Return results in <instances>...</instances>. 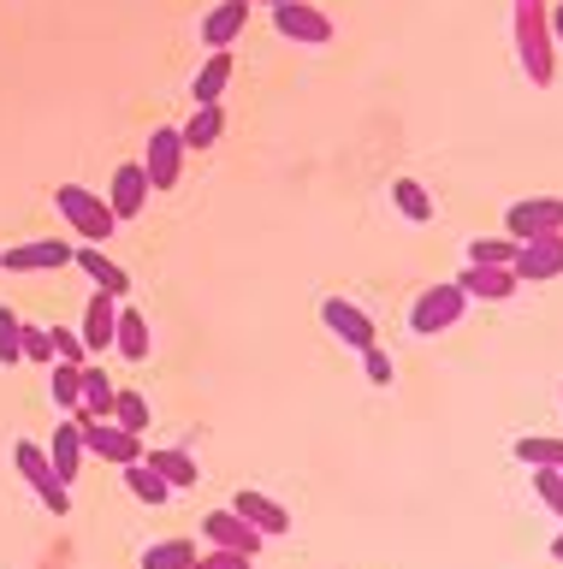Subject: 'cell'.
Returning <instances> with one entry per match:
<instances>
[{"instance_id":"cell-39","label":"cell","mask_w":563,"mask_h":569,"mask_svg":"<svg viewBox=\"0 0 563 569\" xmlns=\"http://www.w3.org/2000/svg\"><path fill=\"white\" fill-rule=\"evenodd\" d=\"M552 558L563 563V528H557V540H552Z\"/></svg>"},{"instance_id":"cell-34","label":"cell","mask_w":563,"mask_h":569,"mask_svg":"<svg viewBox=\"0 0 563 569\" xmlns=\"http://www.w3.org/2000/svg\"><path fill=\"white\" fill-rule=\"evenodd\" d=\"M362 373H368V386H392V380H398V362H392L380 345H368V350H362Z\"/></svg>"},{"instance_id":"cell-6","label":"cell","mask_w":563,"mask_h":569,"mask_svg":"<svg viewBox=\"0 0 563 569\" xmlns=\"http://www.w3.org/2000/svg\"><path fill=\"white\" fill-rule=\"evenodd\" d=\"M268 12H273V30L285 36L291 48H326L332 42V18L321 7H309V0H279Z\"/></svg>"},{"instance_id":"cell-19","label":"cell","mask_w":563,"mask_h":569,"mask_svg":"<svg viewBox=\"0 0 563 569\" xmlns=\"http://www.w3.org/2000/svg\"><path fill=\"white\" fill-rule=\"evenodd\" d=\"M243 24H250V0H220L214 12L202 18V48H232Z\"/></svg>"},{"instance_id":"cell-22","label":"cell","mask_w":563,"mask_h":569,"mask_svg":"<svg viewBox=\"0 0 563 569\" xmlns=\"http://www.w3.org/2000/svg\"><path fill=\"white\" fill-rule=\"evenodd\" d=\"M143 462H149V469H154V475L167 480L172 492H190V487H197V480H202L197 457H190V451H179V445H167V451H149Z\"/></svg>"},{"instance_id":"cell-10","label":"cell","mask_w":563,"mask_h":569,"mask_svg":"<svg viewBox=\"0 0 563 569\" xmlns=\"http://www.w3.org/2000/svg\"><path fill=\"white\" fill-rule=\"evenodd\" d=\"M516 284H545L563 273V231H545V238H527L516 243V261H510Z\"/></svg>"},{"instance_id":"cell-30","label":"cell","mask_w":563,"mask_h":569,"mask_svg":"<svg viewBox=\"0 0 563 569\" xmlns=\"http://www.w3.org/2000/svg\"><path fill=\"white\" fill-rule=\"evenodd\" d=\"M190 563H197V546L190 540H154L143 551V569H190Z\"/></svg>"},{"instance_id":"cell-20","label":"cell","mask_w":563,"mask_h":569,"mask_svg":"<svg viewBox=\"0 0 563 569\" xmlns=\"http://www.w3.org/2000/svg\"><path fill=\"white\" fill-rule=\"evenodd\" d=\"M113 350L125 356V362H149V350H154V332H149V315H137L119 302V327H113Z\"/></svg>"},{"instance_id":"cell-23","label":"cell","mask_w":563,"mask_h":569,"mask_svg":"<svg viewBox=\"0 0 563 569\" xmlns=\"http://www.w3.org/2000/svg\"><path fill=\"white\" fill-rule=\"evenodd\" d=\"M113 380L101 373V356L83 362V386H78V416H113Z\"/></svg>"},{"instance_id":"cell-5","label":"cell","mask_w":563,"mask_h":569,"mask_svg":"<svg viewBox=\"0 0 563 569\" xmlns=\"http://www.w3.org/2000/svg\"><path fill=\"white\" fill-rule=\"evenodd\" d=\"M83 427V457H101V462H113V469H125V462L143 457V439L125 433L113 416H78Z\"/></svg>"},{"instance_id":"cell-9","label":"cell","mask_w":563,"mask_h":569,"mask_svg":"<svg viewBox=\"0 0 563 569\" xmlns=\"http://www.w3.org/2000/svg\"><path fill=\"white\" fill-rule=\"evenodd\" d=\"M545 231H563V196H522V202L504 208V238H545Z\"/></svg>"},{"instance_id":"cell-21","label":"cell","mask_w":563,"mask_h":569,"mask_svg":"<svg viewBox=\"0 0 563 569\" xmlns=\"http://www.w3.org/2000/svg\"><path fill=\"white\" fill-rule=\"evenodd\" d=\"M48 462H54V475L72 487L78 480V462H83V427H78V416H66L60 427H54V445H48Z\"/></svg>"},{"instance_id":"cell-14","label":"cell","mask_w":563,"mask_h":569,"mask_svg":"<svg viewBox=\"0 0 563 569\" xmlns=\"http://www.w3.org/2000/svg\"><path fill=\"white\" fill-rule=\"evenodd\" d=\"M232 510L261 533V540H285V533H291V510L279 505V498H268V492H238Z\"/></svg>"},{"instance_id":"cell-25","label":"cell","mask_w":563,"mask_h":569,"mask_svg":"<svg viewBox=\"0 0 563 569\" xmlns=\"http://www.w3.org/2000/svg\"><path fill=\"white\" fill-rule=\"evenodd\" d=\"M392 208L410 226H433V190L421 178H392Z\"/></svg>"},{"instance_id":"cell-18","label":"cell","mask_w":563,"mask_h":569,"mask_svg":"<svg viewBox=\"0 0 563 569\" xmlns=\"http://www.w3.org/2000/svg\"><path fill=\"white\" fill-rule=\"evenodd\" d=\"M225 83H232V48H208V60L190 78V107H214L225 96Z\"/></svg>"},{"instance_id":"cell-32","label":"cell","mask_w":563,"mask_h":569,"mask_svg":"<svg viewBox=\"0 0 563 569\" xmlns=\"http://www.w3.org/2000/svg\"><path fill=\"white\" fill-rule=\"evenodd\" d=\"M469 261L474 267H510V261H516V238H474Z\"/></svg>"},{"instance_id":"cell-40","label":"cell","mask_w":563,"mask_h":569,"mask_svg":"<svg viewBox=\"0 0 563 569\" xmlns=\"http://www.w3.org/2000/svg\"><path fill=\"white\" fill-rule=\"evenodd\" d=\"M250 7H279V0H250Z\"/></svg>"},{"instance_id":"cell-15","label":"cell","mask_w":563,"mask_h":569,"mask_svg":"<svg viewBox=\"0 0 563 569\" xmlns=\"http://www.w3.org/2000/svg\"><path fill=\"white\" fill-rule=\"evenodd\" d=\"M108 208H113V220H137V213L149 208V172H143V160H125V167L113 172Z\"/></svg>"},{"instance_id":"cell-17","label":"cell","mask_w":563,"mask_h":569,"mask_svg":"<svg viewBox=\"0 0 563 569\" xmlns=\"http://www.w3.org/2000/svg\"><path fill=\"white\" fill-rule=\"evenodd\" d=\"M113 327H119V297H108V291H95V297H90V309H83V327H78V338H83V350H90V356H101V350H113Z\"/></svg>"},{"instance_id":"cell-4","label":"cell","mask_w":563,"mask_h":569,"mask_svg":"<svg viewBox=\"0 0 563 569\" xmlns=\"http://www.w3.org/2000/svg\"><path fill=\"white\" fill-rule=\"evenodd\" d=\"M12 462H19V475L30 480V492H37V498H42V505L54 510V516H66V510H72V487H66V480L54 475V462H48V451H42V445L19 439V445H12Z\"/></svg>"},{"instance_id":"cell-33","label":"cell","mask_w":563,"mask_h":569,"mask_svg":"<svg viewBox=\"0 0 563 569\" xmlns=\"http://www.w3.org/2000/svg\"><path fill=\"white\" fill-rule=\"evenodd\" d=\"M534 475V498L563 522V469H527Z\"/></svg>"},{"instance_id":"cell-29","label":"cell","mask_w":563,"mask_h":569,"mask_svg":"<svg viewBox=\"0 0 563 569\" xmlns=\"http://www.w3.org/2000/svg\"><path fill=\"white\" fill-rule=\"evenodd\" d=\"M113 421L125 427V433L143 439L149 433V398H143V391H113Z\"/></svg>"},{"instance_id":"cell-31","label":"cell","mask_w":563,"mask_h":569,"mask_svg":"<svg viewBox=\"0 0 563 569\" xmlns=\"http://www.w3.org/2000/svg\"><path fill=\"white\" fill-rule=\"evenodd\" d=\"M0 362H7V368L24 362V320L12 315L7 302H0Z\"/></svg>"},{"instance_id":"cell-12","label":"cell","mask_w":563,"mask_h":569,"mask_svg":"<svg viewBox=\"0 0 563 569\" xmlns=\"http://www.w3.org/2000/svg\"><path fill=\"white\" fill-rule=\"evenodd\" d=\"M72 267H78V273L95 284V291H108V297H119V302L131 297V273H125V267H119V261H113L101 243H83V249H72Z\"/></svg>"},{"instance_id":"cell-28","label":"cell","mask_w":563,"mask_h":569,"mask_svg":"<svg viewBox=\"0 0 563 569\" xmlns=\"http://www.w3.org/2000/svg\"><path fill=\"white\" fill-rule=\"evenodd\" d=\"M119 475H125V487H131L137 498H143V505H167V498H172V487H167V480L149 469L143 457H137V462H125V469H119Z\"/></svg>"},{"instance_id":"cell-36","label":"cell","mask_w":563,"mask_h":569,"mask_svg":"<svg viewBox=\"0 0 563 569\" xmlns=\"http://www.w3.org/2000/svg\"><path fill=\"white\" fill-rule=\"evenodd\" d=\"M190 569H255V558H243V551L214 546V551H197V563H190Z\"/></svg>"},{"instance_id":"cell-38","label":"cell","mask_w":563,"mask_h":569,"mask_svg":"<svg viewBox=\"0 0 563 569\" xmlns=\"http://www.w3.org/2000/svg\"><path fill=\"white\" fill-rule=\"evenodd\" d=\"M552 48L563 53V0H552Z\"/></svg>"},{"instance_id":"cell-24","label":"cell","mask_w":563,"mask_h":569,"mask_svg":"<svg viewBox=\"0 0 563 569\" xmlns=\"http://www.w3.org/2000/svg\"><path fill=\"white\" fill-rule=\"evenodd\" d=\"M179 137H184V149H214V142L225 137V107H190V119L179 124Z\"/></svg>"},{"instance_id":"cell-8","label":"cell","mask_w":563,"mask_h":569,"mask_svg":"<svg viewBox=\"0 0 563 569\" xmlns=\"http://www.w3.org/2000/svg\"><path fill=\"white\" fill-rule=\"evenodd\" d=\"M321 327L339 338L344 350H368V345H380V327H374V315L362 309V302H350V297H326L321 302Z\"/></svg>"},{"instance_id":"cell-16","label":"cell","mask_w":563,"mask_h":569,"mask_svg":"<svg viewBox=\"0 0 563 569\" xmlns=\"http://www.w3.org/2000/svg\"><path fill=\"white\" fill-rule=\"evenodd\" d=\"M456 284H463V297L469 302H510L516 297V273H510V267H463V273H456Z\"/></svg>"},{"instance_id":"cell-26","label":"cell","mask_w":563,"mask_h":569,"mask_svg":"<svg viewBox=\"0 0 563 569\" xmlns=\"http://www.w3.org/2000/svg\"><path fill=\"white\" fill-rule=\"evenodd\" d=\"M510 451L522 469H563V433H522Z\"/></svg>"},{"instance_id":"cell-2","label":"cell","mask_w":563,"mask_h":569,"mask_svg":"<svg viewBox=\"0 0 563 569\" xmlns=\"http://www.w3.org/2000/svg\"><path fill=\"white\" fill-rule=\"evenodd\" d=\"M54 208H60V220L78 231L83 243H108L119 220H113V208H108V196L90 190V184H60L54 190Z\"/></svg>"},{"instance_id":"cell-7","label":"cell","mask_w":563,"mask_h":569,"mask_svg":"<svg viewBox=\"0 0 563 569\" xmlns=\"http://www.w3.org/2000/svg\"><path fill=\"white\" fill-rule=\"evenodd\" d=\"M184 137L179 124H154L149 131V149H143V172H149V190H172L184 178Z\"/></svg>"},{"instance_id":"cell-1","label":"cell","mask_w":563,"mask_h":569,"mask_svg":"<svg viewBox=\"0 0 563 569\" xmlns=\"http://www.w3.org/2000/svg\"><path fill=\"white\" fill-rule=\"evenodd\" d=\"M510 30H516V60L534 89H552L557 78V48H552V0H516L510 7Z\"/></svg>"},{"instance_id":"cell-13","label":"cell","mask_w":563,"mask_h":569,"mask_svg":"<svg viewBox=\"0 0 563 569\" xmlns=\"http://www.w3.org/2000/svg\"><path fill=\"white\" fill-rule=\"evenodd\" d=\"M202 533H208V546L243 551V558H255V551L268 546V540H261V533H255L250 522H243V516H238L232 505H225V510H208V516H202Z\"/></svg>"},{"instance_id":"cell-35","label":"cell","mask_w":563,"mask_h":569,"mask_svg":"<svg viewBox=\"0 0 563 569\" xmlns=\"http://www.w3.org/2000/svg\"><path fill=\"white\" fill-rule=\"evenodd\" d=\"M48 338H54V362H90V350L72 327H48Z\"/></svg>"},{"instance_id":"cell-3","label":"cell","mask_w":563,"mask_h":569,"mask_svg":"<svg viewBox=\"0 0 563 569\" xmlns=\"http://www.w3.org/2000/svg\"><path fill=\"white\" fill-rule=\"evenodd\" d=\"M469 309V297H463V284L445 279V284H428L415 302H410V332L415 338H439V332H451L456 320H463Z\"/></svg>"},{"instance_id":"cell-37","label":"cell","mask_w":563,"mask_h":569,"mask_svg":"<svg viewBox=\"0 0 563 569\" xmlns=\"http://www.w3.org/2000/svg\"><path fill=\"white\" fill-rule=\"evenodd\" d=\"M24 362H54V338H48V327H30L24 320Z\"/></svg>"},{"instance_id":"cell-11","label":"cell","mask_w":563,"mask_h":569,"mask_svg":"<svg viewBox=\"0 0 563 569\" xmlns=\"http://www.w3.org/2000/svg\"><path fill=\"white\" fill-rule=\"evenodd\" d=\"M7 273H60V267H72V243L66 238H37V243H12L7 256H0Z\"/></svg>"},{"instance_id":"cell-27","label":"cell","mask_w":563,"mask_h":569,"mask_svg":"<svg viewBox=\"0 0 563 569\" xmlns=\"http://www.w3.org/2000/svg\"><path fill=\"white\" fill-rule=\"evenodd\" d=\"M78 386H83V362H48V398L66 416H78Z\"/></svg>"},{"instance_id":"cell-41","label":"cell","mask_w":563,"mask_h":569,"mask_svg":"<svg viewBox=\"0 0 563 569\" xmlns=\"http://www.w3.org/2000/svg\"><path fill=\"white\" fill-rule=\"evenodd\" d=\"M557 403H563V386H557Z\"/></svg>"}]
</instances>
